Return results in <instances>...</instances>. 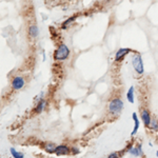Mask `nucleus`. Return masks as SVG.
<instances>
[{
  "label": "nucleus",
  "mask_w": 158,
  "mask_h": 158,
  "mask_svg": "<svg viewBox=\"0 0 158 158\" xmlns=\"http://www.w3.org/2000/svg\"><path fill=\"white\" fill-rule=\"evenodd\" d=\"M24 83L25 81L22 76H15L12 80V89L15 91H19L24 86Z\"/></svg>",
  "instance_id": "5"
},
{
  "label": "nucleus",
  "mask_w": 158,
  "mask_h": 158,
  "mask_svg": "<svg viewBox=\"0 0 158 158\" xmlns=\"http://www.w3.org/2000/svg\"><path fill=\"white\" fill-rule=\"evenodd\" d=\"M56 144L53 143V142H47L44 144V151L49 154H55V150H56Z\"/></svg>",
  "instance_id": "12"
},
{
  "label": "nucleus",
  "mask_w": 158,
  "mask_h": 158,
  "mask_svg": "<svg viewBox=\"0 0 158 158\" xmlns=\"http://www.w3.org/2000/svg\"><path fill=\"white\" fill-rule=\"evenodd\" d=\"M45 106H47V101L44 100V99H40V100H38V102L36 104V106H35V109H34V113H36V114H40L41 112L44 110L45 108Z\"/></svg>",
  "instance_id": "11"
},
{
  "label": "nucleus",
  "mask_w": 158,
  "mask_h": 158,
  "mask_svg": "<svg viewBox=\"0 0 158 158\" xmlns=\"http://www.w3.org/2000/svg\"><path fill=\"white\" fill-rule=\"evenodd\" d=\"M129 154L132 155L133 157H139L143 155V152H142L141 149V144H138L137 147H132L129 151Z\"/></svg>",
  "instance_id": "8"
},
{
  "label": "nucleus",
  "mask_w": 158,
  "mask_h": 158,
  "mask_svg": "<svg viewBox=\"0 0 158 158\" xmlns=\"http://www.w3.org/2000/svg\"><path fill=\"white\" fill-rule=\"evenodd\" d=\"M149 129L154 132H158V119L152 118L151 123H150V126H149Z\"/></svg>",
  "instance_id": "15"
},
{
  "label": "nucleus",
  "mask_w": 158,
  "mask_h": 158,
  "mask_svg": "<svg viewBox=\"0 0 158 158\" xmlns=\"http://www.w3.org/2000/svg\"><path fill=\"white\" fill-rule=\"evenodd\" d=\"M71 153H72V155H78L80 153V149L77 146H73L71 148Z\"/></svg>",
  "instance_id": "17"
},
{
  "label": "nucleus",
  "mask_w": 158,
  "mask_h": 158,
  "mask_svg": "<svg viewBox=\"0 0 158 158\" xmlns=\"http://www.w3.org/2000/svg\"><path fill=\"white\" fill-rule=\"evenodd\" d=\"M127 99L130 103H134L135 99H134V86H131L129 89L128 93H127Z\"/></svg>",
  "instance_id": "14"
},
{
  "label": "nucleus",
  "mask_w": 158,
  "mask_h": 158,
  "mask_svg": "<svg viewBox=\"0 0 158 158\" xmlns=\"http://www.w3.org/2000/svg\"><path fill=\"white\" fill-rule=\"evenodd\" d=\"M71 153V148L67 146V144H59L56 147L55 154L57 156H68Z\"/></svg>",
  "instance_id": "6"
},
{
  "label": "nucleus",
  "mask_w": 158,
  "mask_h": 158,
  "mask_svg": "<svg viewBox=\"0 0 158 158\" xmlns=\"http://www.w3.org/2000/svg\"><path fill=\"white\" fill-rule=\"evenodd\" d=\"M140 117H141V120L143 122V124L146 127L149 128L150 123H151V120H152V117H151V114H150L149 110H141V113H140Z\"/></svg>",
  "instance_id": "7"
},
{
  "label": "nucleus",
  "mask_w": 158,
  "mask_h": 158,
  "mask_svg": "<svg viewBox=\"0 0 158 158\" xmlns=\"http://www.w3.org/2000/svg\"><path fill=\"white\" fill-rule=\"evenodd\" d=\"M69 56H70V49L64 43L58 45V48L54 52V59L56 61H64L68 59Z\"/></svg>",
  "instance_id": "2"
},
{
  "label": "nucleus",
  "mask_w": 158,
  "mask_h": 158,
  "mask_svg": "<svg viewBox=\"0 0 158 158\" xmlns=\"http://www.w3.org/2000/svg\"><path fill=\"white\" fill-rule=\"evenodd\" d=\"M130 53H138V52H136V51H134V50H132V49H129V48H121V49H119L116 52L114 60H115V62L122 61V60L124 59V57H126L127 55H129Z\"/></svg>",
  "instance_id": "4"
},
{
  "label": "nucleus",
  "mask_w": 158,
  "mask_h": 158,
  "mask_svg": "<svg viewBox=\"0 0 158 158\" xmlns=\"http://www.w3.org/2000/svg\"><path fill=\"white\" fill-rule=\"evenodd\" d=\"M133 119H134V130H133V131H132V133H131L132 136H134V135H136V133H137V132H138L139 124H140L139 119H138V117H137V114H136V113H133Z\"/></svg>",
  "instance_id": "13"
},
{
  "label": "nucleus",
  "mask_w": 158,
  "mask_h": 158,
  "mask_svg": "<svg viewBox=\"0 0 158 158\" xmlns=\"http://www.w3.org/2000/svg\"><path fill=\"white\" fill-rule=\"evenodd\" d=\"M27 32H29V36L31 38H33V39L37 38L38 35H39V29H38V27H37V25H35V24L30 25Z\"/></svg>",
  "instance_id": "9"
},
{
  "label": "nucleus",
  "mask_w": 158,
  "mask_h": 158,
  "mask_svg": "<svg viewBox=\"0 0 158 158\" xmlns=\"http://www.w3.org/2000/svg\"><path fill=\"white\" fill-rule=\"evenodd\" d=\"M132 65H133L135 72L138 75H142L144 73V67H143V61H142V57L139 53H135L132 57Z\"/></svg>",
  "instance_id": "3"
},
{
  "label": "nucleus",
  "mask_w": 158,
  "mask_h": 158,
  "mask_svg": "<svg viewBox=\"0 0 158 158\" xmlns=\"http://www.w3.org/2000/svg\"><path fill=\"white\" fill-rule=\"evenodd\" d=\"M123 110V101L120 98H114L109 102L108 111L111 115H119Z\"/></svg>",
  "instance_id": "1"
},
{
  "label": "nucleus",
  "mask_w": 158,
  "mask_h": 158,
  "mask_svg": "<svg viewBox=\"0 0 158 158\" xmlns=\"http://www.w3.org/2000/svg\"><path fill=\"white\" fill-rule=\"evenodd\" d=\"M77 17H78V14H75V15H73V16L69 17L67 20H64V21L62 22V24H61V29H62V30H67L68 27H70V25L72 24L76 19H77Z\"/></svg>",
  "instance_id": "10"
},
{
  "label": "nucleus",
  "mask_w": 158,
  "mask_h": 158,
  "mask_svg": "<svg viewBox=\"0 0 158 158\" xmlns=\"http://www.w3.org/2000/svg\"><path fill=\"white\" fill-rule=\"evenodd\" d=\"M156 156H157V158H158V151L156 152Z\"/></svg>",
  "instance_id": "19"
},
{
  "label": "nucleus",
  "mask_w": 158,
  "mask_h": 158,
  "mask_svg": "<svg viewBox=\"0 0 158 158\" xmlns=\"http://www.w3.org/2000/svg\"><path fill=\"white\" fill-rule=\"evenodd\" d=\"M108 158H120V155H119L118 152H113L109 155Z\"/></svg>",
  "instance_id": "18"
},
{
  "label": "nucleus",
  "mask_w": 158,
  "mask_h": 158,
  "mask_svg": "<svg viewBox=\"0 0 158 158\" xmlns=\"http://www.w3.org/2000/svg\"><path fill=\"white\" fill-rule=\"evenodd\" d=\"M10 152H11L13 158H24L23 154L18 151H16V149H14V148H11V149H10Z\"/></svg>",
  "instance_id": "16"
}]
</instances>
